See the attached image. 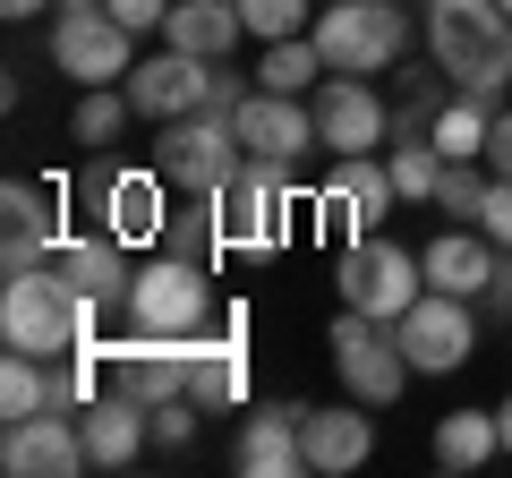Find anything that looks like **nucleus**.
Listing matches in <instances>:
<instances>
[{"instance_id":"42","label":"nucleus","mask_w":512,"mask_h":478,"mask_svg":"<svg viewBox=\"0 0 512 478\" xmlns=\"http://www.w3.org/2000/svg\"><path fill=\"white\" fill-rule=\"evenodd\" d=\"M60 9H103V0H60Z\"/></svg>"},{"instance_id":"4","label":"nucleus","mask_w":512,"mask_h":478,"mask_svg":"<svg viewBox=\"0 0 512 478\" xmlns=\"http://www.w3.org/2000/svg\"><path fill=\"white\" fill-rule=\"evenodd\" d=\"M291 171H299V163H265V154H248V163H239V180L214 197V205H222V239H231V257H274L282 231H291V205H316Z\"/></svg>"},{"instance_id":"40","label":"nucleus","mask_w":512,"mask_h":478,"mask_svg":"<svg viewBox=\"0 0 512 478\" xmlns=\"http://www.w3.org/2000/svg\"><path fill=\"white\" fill-rule=\"evenodd\" d=\"M43 9H60V0H0V18H9V26H26V18H43Z\"/></svg>"},{"instance_id":"29","label":"nucleus","mask_w":512,"mask_h":478,"mask_svg":"<svg viewBox=\"0 0 512 478\" xmlns=\"http://www.w3.org/2000/svg\"><path fill=\"white\" fill-rule=\"evenodd\" d=\"M60 197L69 188H43V180H9L0 188V214H9V239H60Z\"/></svg>"},{"instance_id":"32","label":"nucleus","mask_w":512,"mask_h":478,"mask_svg":"<svg viewBox=\"0 0 512 478\" xmlns=\"http://www.w3.org/2000/svg\"><path fill=\"white\" fill-rule=\"evenodd\" d=\"M436 180H444L436 137H393V188H402L410 205H436Z\"/></svg>"},{"instance_id":"23","label":"nucleus","mask_w":512,"mask_h":478,"mask_svg":"<svg viewBox=\"0 0 512 478\" xmlns=\"http://www.w3.org/2000/svg\"><path fill=\"white\" fill-rule=\"evenodd\" d=\"M299 436H308V470H325V478L359 470V461L376 453V419H367V402H359V393H350V402L308 410V419H299Z\"/></svg>"},{"instance_id":"28","label":"nucleus","mask_w":512,"mask_h":478,"mask_svg":"<svg viewBox=\"0 0 512 478\" xmlns=\"http://www.w3.org/2000/svg\"><path fill=\"white\" fill-rule=\"evenodd\" d=\"M325 52H316V35H291V43H265V60H256V86L274 94H316L325 86Z\"/></svg>"},{"instance_id":"22","label":"nucleus","mask_w":512,"mask_h":478,"mask_svg":"<svg viewBox=\"0 0 512 478\" xmlns=\"http://www.w3.org/2000/svg\"><path fill=\"white\" fill-rule=\"evenodd\" d=\"M495 248L478 222H453V231H436L419 248V265H427V291H453V299H487V282H495Z\"/></svg>"},{"instance_id":"30","label":"nucleus","mask_w":512,"mask_h":478,"mask_svg":"<svg viewBox=\"0 0 512 478\" xmlns=\"http://www.w3.org/2000/svg\"><path fill=\"white\" fill-rule=\"evenodd\" d=\"M35 410H52V359L9 350L0 359V419H35Z\"/></svg>"},{"instance_id":"3","label":"nucleus","mask_w":512,"mask_h":478,"mask_svg":"<svg viewBox=\"0 0 512 478\" xmlns=\"http://www.w3.org/2000/svg\"><path fill=\"white\" fill-rule=\"evenodd\" d=\"M333 291H342V308L376 316V325H402L427 299V265H419V248H402L393 231H367V239H350L342 257H333Z\"/></svg>"},{"instance_id":"5","label":"nucleus","mask_w":512,"mask_h":478,"mask_svg":"<svg viewBox=\"0 0 512 478\" xmlns=\"http://www.w3.org/2000/svg\"><path fill=\"white\" fill-rule=\"evenodd\" d=\"M308 35H316V52H325L333 77H384L410 43V18L393 0H325V18Z\"/></svg>"},{"instance_id":"17","label":"nucleus","mask_w":512,"mask_h":478,"mask_svg":"<svg viewBox=\"0 0 512 478\" xmlns=\"http://www.w3.org/2000/svg\"><path fill=\"white\" fill-rule=\"evenodd\" d=\"M384 94L367 86V77H325L316 86V146H333V154H376L384 146Z\"/></svg>"},{"instance_id":"19","label":"nucleus","mask_w":512,"mask_h":478,"mask_svg":"<svg viewBox=\"0 0 512 478\" xmlns=\"http://www.w3.org/2000/svg\"><path fill=\"white\" fill-rule=\"evenodd\" d=\"M299 419H308V402H256L248 427H239L231 461L248 478H299L308 470V436H299Z\"/></svg>"},{"instance_id":"24","label":"nucleus","mask_w":512,"mask_h":478,"mask_svg":"<svg viewBox=\"0 0 512 478\" xmlns=\"http://www.w3.org/2000/svg\"><path fill=\"white\" fill-rule=\"evenodd\" d=\"M248 18H239V0H171L163 18V43L171 52H197V60H231Z\"/></svg>"},{"instance_id":"18","label":"nucleus","mask_w":512,"mask_h":478,"mask_svg":"<svg viewBox=\"0 0 512 478\" xmlns=\"http://www.w3.org/2000/svg\"><path fill=\"white\" fill-rule=\"evenodd\" d=\"M77 427H86V461L94 470H128V461L154 453V410L137 402V393H94L86 410H77Z\"/></svg>"},{"instance_id":"6","label":"nucleus","mask_w":512,"mask_h":478,"mask_svg":"<svg viewBox=\"0 0 512 478\" xmlns=\"http://www.w3.org/2000/svg\"><path fill=\"white\" fill-rule=\"evenodd\" d=\"M239 163H248V146H239V129L222 111L163 120V137H154V171H163L180 197H222V188L239 180Z\"/></svg>"},{"instance_id":"27","label":"nucleus","mask_w":512,"mask_h":478,"mask_svg":"<svg viewBox=\"0 0 512 478\" xmlns=\"http://www.w3.org/2000/svg\"><path fill=\"white\" fill-rule=\"evenodd\" d=\"M163 248H171V257H188V265H214V257H231V239H222V205H214V197H188V205H171V222H163Z\"/></svg>"},{"instance_id":"13","label":"nucleus","mask_w":512,"mask_h":478,"mask_svg":"<svg viewBox=\"0 0 512 478\" xmlns=\"http://www.w3.org/2000/svg\"><path fill=\"white\" fill-rule=\"evenodd\" d=\"M188 368H197V333H146L128 325L120 342H111V385L137 393V402H171V393H188Z\"/></svg>"},{"instance_id":"16","label":"nucleus","mask_w":512,"mask_h":478,"mask_svg":"<svg viewBox=\"0 0 512 478\" xmlns=\"http://www.w3.org/2000/svg\"><path fill=\"white\" fill-rule=\"evenodd\" d=\"M231 129H239V146L265 154V163H299V154L316 146V103H308V94L248 86V103L231 111Z\"/></svg>"},{"instance_id":"38","label":"nucleus","mask_w":512,"mask_h":478,"mask_svg":"<svg viewBox=\"0 0 512 478\" xmlns=\"http://www.w3.org/2000/svg\"><path fill=\"white\" fill-rule=\"evenodd\" d=\"M487 171L512 180V111H495V129H487Z\"/></svg>"},{"instance_id":"1","label":"nucleus","mask_w":512,"mask_h":478,"mask_svg":"<svg viewBox=\"0 0 512 478\" xmlns=\"http://www.w3.org/2000/svg\"><path fill=\"white\" fill-rule=\"evenodd\" d=\"M427 9V52H436L444 86L504 103L512 86V9L504 0H419Z\"/></svg>"},{"instance_id":"7","label":"nucleus","mask_w":512,"mask_h":478,"mask_svg":"<svg viewBox=\"0 0 512 478\" xmlns=\"http://www.w3.org/2000/svg\"><path fill=\"white\" fill-rule=\"evenodd\" d=\"M325 350H333V376H342V393H359L367 410H384V402H402L410 393V350H402V333L393 325H376V316H359V308H342L333 316V333H325Z\"/></svg>"},{"instance_id":"14","label":"nucleus","mask_w":512,"mask_h":478,"mask_svg":"<svg viewBox=\"0 0 512 478\" xmlns=\"http://www.w3.org/2000/svg\"><path fill=\"white\" fill-rule=\"evenodd\" d=\"M214 69L222 60H197V52H154L128 69V103H137V120H188V111H205V94H214Z\"/></svg>"},{"instance_id":"9","label":"nucleus","mask_w":512,"mask_h":478,"mask_svg":"<svg viewBox=\"0 0 512 478\" xmlns=\"http://www.w3.org/2000/svg\"><path fill=\"white\" fill-rule=\"evenodd\" d=\"M402 205V188H393V163H376V154H333L325 188H316V231L333 239V248H350V239L384 231V214Z\"/></svg>"},{"instance_id":"15","label":"nucleus","mask_w":512,"mask_h":478,"mask_svg":"<svg viewBox=\"0 0 512 478\" xmlns=\"http://www.w3.org/2000/svg\"><path fill=\"white\" fill-rule=\"evenodd\" d=\"M0 470H18V478H77V470H94L77 410H35V419H9Z\"/></svg>"},{"instance_id":"36","label":"nucleus","mask_w":512,"mask_h":478,"mask_svg":"<svg viewBox=\"0 0 512 478\" xmlns=\"http://www.w3.org/2000/svg\"><path fill=\"white\" fill-rule=\"evenodd\" d=\"M478 231L495 248H512V180H487V205H478Z\"/></svg>"},{"instance_id":"43","label":"nucleus","mask_w":512,"mask_h":478,"mask_svg":"<svg viewBox=\"0 0 512 478\" xmlns=\"http://www.w3.org/2000/svg\"><path fill=\"white\" fill-rule=\"evenodd\" d=\"M504 9H512V0H504Z\"/></svg>"},{"instance_id":"31","label":"nucleus","mask_w":512,"mask_h":478,"mask_svg":"<svg viewBox=\"0 0 512 478\" xmlns=\"http://www.w3.org/2000/svg\"><path fill=\"white\" fill-rule=\"evenodd\" d=\"M128 111H137V103H128V86H86V94H77V120H69V137H77L86 154H103L111 137L128 129Z\"/></svg>"},{"instance_id":"34","label":"nucleus","mask_w":512,"mask_h":478,"mask_svg":"<svg viewBox=\"0 0 512 478\" xmlns=\"http://www.w3.org/2000/svg\"><path fill=\"white\" fill-rule=\"evenodd\" d=\"M487 180H495V171H478V163H444V180H436V214L478 222V205H487Z\"/></svg>"},{"instance_id":"21","label":"nucleus","mask_w":512,"mask_h":478,"mask_svg":"<svg viewBox=\"0 0 512 478\" xmlns=\"http://www.w3.org/2000/svg\"><path fill=\"white\" fill-rule=\"evenodd\" d=\"M52 274L69 282L77 299H94V308H128V282H137V274H128V248L111 231H86V239L60 231L52 239Z\"/></svg>"},{"instance_id":"10","label":"nucleus","mask_w":512,"mask_h":478,"mask_svg":"<svg viewBox=\"0 0 512 478\" xmlns=\"http://www.w3.org/2000/svg\"><path fill=\"white\" fill-rule=\"evenodd\" d=\"M52 69L77 77V86H128L137 35H128L111 9H60L52 18Z\"/></svg>"},{"instance_id":"41","label":"nucleus","mask_w":512,"mask_h":478,"mask_svg":"<svg viewBox=\"0 0 512 478\" xmlns=\"http://www.w3.org/2000/svg\"><path fill=\"white\" fill-rule=\"evenodd\" d=\"M495 427H504V453H512V393H504V402H495Z\"/></svg>"},{"instance_id":"26","label":"nucleus","mask_w":512,"mask_h":478,"mask_svg":"<svg viewBox=\"0 0 512 478\" xmlns=\"http://www.w3.org/2000/svg\"><path fill=\"white\" fill-rule=\"evenodd\" d=\"M495 111H504V103H478V94H444V111H436V129H427V137H436V154H444V163H487V129H495Z\"/></svg>"},{"instance_id":"33","label":"nucleus","mask_w":512,"mask_h":478,"mask_svg":"<svg viewBox=\"0 0 512 478\" xmlns=\"http://www.w3.org/2000/svg\"><path fill=\"white\" fill-rule=\"evenodd\" d=\"M239 18H248V35L256 43H291V35H308V0H239Z\"/></svg>"},{"instance_id":"8","label":"nucleus","mask_w":512,"mask_h":478,"mask_svg":"<svg viewBox=\"0 0 512 478\" xmlns=\"http://www.w3.org/2000/svg\"><path fill=\"white\" fill-rule=\"evenodd\" d=\"M120 316L146 333H205L214 325V265H188L171 248H154V265H137V282H128Z\"/></svg>"},{"instance_id":"11","label":"nucleus","mask_w":512,"mask_h":478,"mask_svg":"<svg viewBox=\"0 0 512 478\" xmlns=\"http://www.w3.org/2000/svg\"><path fill=\"white\" fill-rule=\"evenodd\" d=\"M94 231H111L120 248H163V222H171V197L180 188L163 180V171H94Z\"/></svg>"},{"instance_id":"39","label":"nucleus","mask_w":512,"mask_h":478,"mask_svg":"<svg viewBox=\"0 0 512 478\" xmlns=\"http://www.w3.org/2000/svg\"><path fill=\"white\" fill-rule=\"evenodd\" d=\"M487 316H512V248L495 257V282H487V299H478Z\"/></svg>"},{"instance_id":"25","label":"nucleus","mask_w":512,"mask_h":478,"mask_svg":"<svg viewBox=\"0 0 512 478\" xmlns=\"http://www.w3.org/2000/svg\"><path fill=\"white\" fill-rule=\"evenodd\" d=\"M427 453H436V470H478V461L504 453V427H495V410H444L436 436H427Z\"/></svg>"},{"instance_id":"12","label":"nucleus","mask_w":512,"mask_h":478,"mask_svg":"<svg viewBox=\"0 0 512 478\" xmlns=\"http://www.w3.org/2000/svg\"><path fill=\"white\" fill-rule=\"evenodd\" d=\"M393 333H402V350H410V368H419V376H453V368L478 359V299L427 291Z\"/></svg>"},{"instance_id":"35","label":"nucleus","mask_w":512,"mask_h":478,"mask_svg":"<svg viewBox=\"0 0 512 478\" xmlns=\"http://www.w3.org/2000/svg\"><path fill=\"white\" fill-rule=\"evenodd\" d=\"M197 393H171V402H154V453H188L197 444Z\"/></svg>"},{"instance_id":"37","label":"nucleus","mask_w":512,"mask_h":478,"mask_svg":"<svg viewBox=\"0 0 512 478\" xmlns=\"http://www.w3.org/2000/svg\"><path fill=\"white\" fill-rule=\"evenodd\" d=\"M103 9L128 26V35H163V18H171V0H103Z\"/></svg>"},{"instance_id":"20","label":"nucleus","mask_w":512,"mask_h":478,"mask_svg":"<svg viewBox=\"0 0 512 478\" xmlns=\"http://www.w3.org/2000/svg\"><path fill=\"white\" fill-rule=\"evenodd\" d=\"M188 393H197L205 410H239V402H248V308H222V325L197 333Z\"/></svg>"},{"instance_id":"2","label":"nucleus","mask_w":512,"mask_h":478,"mask_svg":"<svg viewBox=\"0 0 512 478\" xmlns=\"http://www.w3.org/2000/svg\"><path fill=\"white\" fill-rule=\"evenodd\" d=\"M94 333H103V308H94V299H77L69 282L52 274V265H35V274H9V291H0V342H9V350L69 359V350L94 342Z\"/></svg>"}]
</instances>
